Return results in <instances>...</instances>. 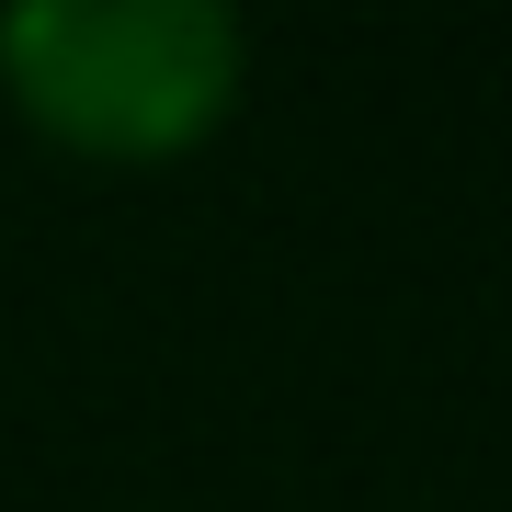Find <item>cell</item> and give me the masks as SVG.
<instances>
[{
	"label": "cell",
	"instance_id": "1",
	"mask_svg": "<svg viewBox=\"0 0 512 512\" xmlns=\"http://www.w3.org/2000/svg\"><path fill=\"white\" fill-rule=\"evenodd\" d=\"M239 23L217 0H23L0 12V92L69 160H183L239 103Z\"/></svg>",
	"mask_w": 512,
	"mask_h": 512
}]
</instances>
